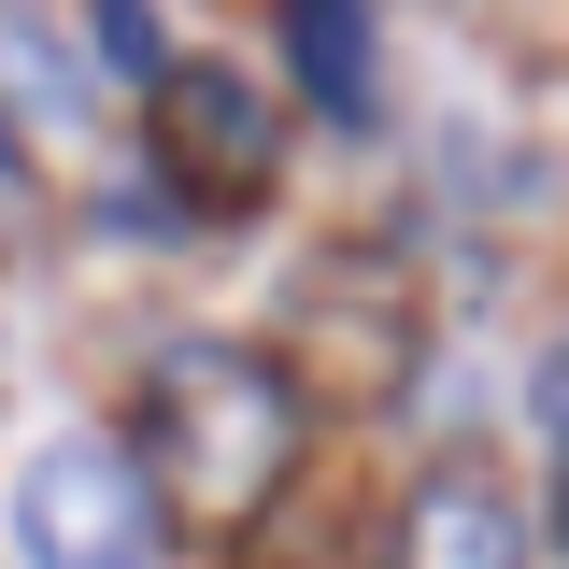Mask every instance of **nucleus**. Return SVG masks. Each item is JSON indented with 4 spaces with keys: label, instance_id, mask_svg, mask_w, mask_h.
<instances>
[{
    "label": "nucleus",
    "instance_id": "obj_4",
    "mask_svg": "<svg viewBox=\"0 0 569 569\" xmlns=\"http://www.w3.org/2000/svg\"><path fill=\"white\" fill-rule=\"evenodd\" d=\"M142 100H157V171H171V200H200V213H257L271 200V171H284V114H271V86L257 71H228V58H157L142 71Z\"/></svg>",
    "mask_w": 569,
    "mask_h": 569
},
{
    "label": "nucleus",
    "instance_id": "obj_2",
    "mask_svg": "<svg viewBox=\"0 0 569 569\" xmlns=\"http://www.w3.org/2000/svg\"><path fill=\"white\" fill-rule=\"evenodd\" d=\"M427 370V299L399 284V257H313L284 299V399L328 413H385Z\"/></svg>",
    "mask_w": 569,
    "mask_h": 569
},
{
    "label": "nucleus",
    "instance_id": "obj_3",
    "mask_svg": "<svg viewBox=\"0 0 569 569\" xmlns=\"http://www.w3.org/2000/svg\"><path fill=\"white\" fill-rule=\"evenodd\" d=\"M14 556L29 569H157V485L129 441L58 427L14 456Z\"/></svg>",
    "mask_w": 569,
    "mask_h": 569
},
{
    "label": "nucleus",
    "instance_id": "obj_7",
    "mask_svg": "<svg viewBox=\"0 0 569 569\" xmlns=\"http://www.w3.org/2000/svg\"><path fill=\"white\" fill-rule=\"evenodd\" d=\"M100 43H114L129 71H157V29H142V0H100Z\"/></svg>",
    "mask_w": 569,
    "mask_h": 569
},
{
    "label": "nucleus",
    "instance_id": "obj_9",
    "mask_svg": "<svg viewBox=\"0 0 569 569\" xmlns=\"http://www.w3.org/2000/svg\"><path fill=\"white\" fill-rule=\"evenodd\" d=\"M0 186H14V142H0Z\"/></svg>",
    "mask_w": 569,
    "mask_h": 569
},
{
    "label": "nucleus",
    "instance_id": "obj_1",
    "mask_svg": "<svg viewBox=\"0 0 569 569\" xmlns=\"http://www.w3.org/2000/svg\"><path fill=\"white\" fill-rule=\"evenodd\" d=\"M142 427H157V512L200 527V541H242L284 498V441H299V399H284L271 356L242 342H171L142 370Z\"/></svg>",
    "mask_w": 569,
    "mask_h": 569
},
{
    "label": "nucleus",
    "instance_id": "obj_6",
    "mask_svg": "<svg viewBox=\"0 0 569 569\" xmlns=\"http://www.w3.org/2000/svg\"><path fill=\"white\" fill-rule=\"evenodd\" d=\"M284 58L328 129H370V0H284Z\"/></svg>",
    "mask_w": 569,
    "mask_h": 569
},
{
    "label": "nucleus",
    "instance_id": "obj_5",
    "mask_svg": "<svg viewBox=\"0 0 569 569\" xmlns=\"http://www.w3.org/2000/svg\"><path fill=\"white\" fill-rule=\"evenodd\" d=\"M399 569H527V527L485 470H427V498L399 512Z\"/></svg>",
    "mask_w": 569,
    "mask_h": 569
},
{
    "label": "nucleus",
    "instance_id": "obj_8",
    "mask_svg": "<svg viewBox=\"0 0 569 569\" xmlns=\"http://www.w3.org/2000/svg\"><path fill=\"white\" fill-rule=\"evenodd\" d=\"M541 441H556V470H569V342L541 356Z\"/></svg>",
    "mask_w": 569,
    "mask_h": 569
}]
</instances>
